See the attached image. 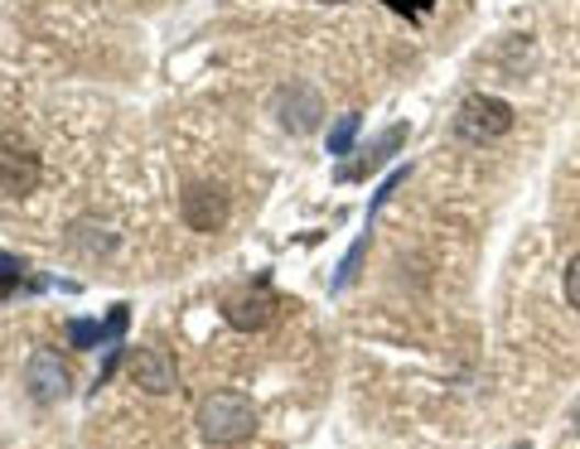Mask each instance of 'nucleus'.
I'll return each mask as SVG.
<instances>
[{
    "label": "nucleus",
    "mask_w": 580,
    "mask_h": 449,
    "mask_svg": "<svg viewBox=\"0 0 580 449\" xmlns=\"http://www.w3.org/2000/svg\"><path fill=\"white\" fill-rule=\"evenodd\" d=\"M199 435L209 445H242L257 435V406L242 392H213L199 402Z\"/></svg>",
    "instance_id": "f257e3e1"
},
{
    "label": "nucleus",
    "mask_w": 580,
    "mask_h": 449,
    "mask_svg": "<svg viewBox=\"0 0 580 449\" xmlns=\"http://www.w3.org/2000/svg\"><path fill=\"white\" fill-rule=\"evenodd\" d=\"M513 131V106L503 102V97H489V92H475V97H465L459 102V112H455V136L459 141H499Z\"/></svg>",
    "instance_id": "f03ea898"
},
{
    "label": "nucleus",
    "mask_w": 580,
    "mask_h": 449,
    "mask_svg": "<svg viewBox=\"0 0 580 449\" xmlns=\"http://www.w3.org/2000/svg\"><path fill=\"white\" fill-rule=\"evenodd\" d=\"M276 310H281V300H276V290L266 281H257L252 290H242V295L223 300V319L233 324L237 334H261L266 324L276 319Z\"/></svg>",
    "instance_id": "7ed1b4c3"
},
{
    "label": "nucleus",
    "mask_w": 580,
    "mask_h": 449,
    "mask_svg": "<svg viewBox=\"0 0 580 449\" xmlns=\"http://www.w3.org/2000/svg\"><path fill=\"white\" fill-rule=\"evenodd\" d=\"M24 386H30V396L40 406H54V402H64V396H68L72 372H68V362L58 358L54 348H40V353L30 358V368H24Z\"/></svg>",
    "instance_id": "20e7f679"
},
{
    "label": "nucleus",
    "mask_w": 580,
    "mask_h": 449,
    "mask_svg": "<svg viewBox=\"0 0 580 449\" xmlns=\"http://www.w3.org/2000/svg\"><path fill=\"white\" fill-rule=\"evenodd\" d=\"M179 217H185L193 233H217L227 223V193L217 184H189L179 193Z\"/></svg>",
    "instance_id": "39448f33"
},
{
    "label": "nucleus",
    "mask_w": 580,
    "mask_h": 449,
    "mask_svg": "<svg viewBox=\"0 0 580 449\" xmlns=\"http://www.w3.org/2000/svg\"><path fill=\"white\" fill-rule=\"evenodd\" d=\"M131 382L150 396L179 392V368L165 348H131Z\"/></svg>",
    "instance_id": "423d86ee"
},
{
    "label": "nucleus",
    "mask_w": 580,
    "mask_h": 449,
    "mask_svg": "<svg viewBox=\"0 0 580 449\" xmlns=\"http://www.w3.org/2000/svg\"><path fill=\"white\" fill-rule=\"evenodd\" d=\"M276 116H281L286 131H295V136H310V131L320 126V116H324L320 92L305 88V82H290V88L276 92Z\"/></svg>",
    "instance_id": "0eeeda50"
},
{
    "label": "nucleus",
    "mask_w": 580,
    "mask_h": 449,
    "mask_svg": "<svg viewBox=\"0 0 580 449\" xmlns=\"http://www.w3.org/2000/svg\"><path fill=\"white\" fill-rule=\"evenodd\" d=\"M40 155L24 150V145L15 141H0V193H15V199H24V193L40 189Z\"/></svg>",
    "instance_id": "6e6552de"
},
{
    "label": "nucleus",
    "mask_w": 580,
    "mask_h": 449,
    "mask_svg": "<svg viewBox=\"0 0 580 449\" xmlns=\"http://www.w3.org/2000/svg\"><path fill=\"white\" fill-rule=\"evenodd\" d=\"M121 334H126V305H116L107 324L68 319V344L72 348H107V344H121Z\"/></svg>",
    "instance_id": "1a4fd4ad"
},
{
    "label": "nucleus",
    "mask_w": 580,
    "mask_h": 449,
    "mask_svg": "<svg viewBox=\"0 0 580 449\" xmlns=\"http://www.w3.org/2000/svg\"><path fill=\"white\" fill-rule=\"evenodd\" d=\"M406 141V126H387L378 141L368 145V150H362V160H354V165H338V179H368L372 169H382L387 160H392V150L397 145Z\"/></svg>",
    "instance_id": "9d476101"
},
{
    "label": "nucleus",
    "mask_w": 580,
    "mask_h": 449,
    "mask_svg": "<svg viewBox=\"0 0 580 449\" xmlns=\"http://www.w3.org/2000/svg\"><path fill=\"white\" fill-rule=\"evenodd\" d=\"M358 112H348V116H338L334 121V131H330V155H348L354 150V141H358Z\"/></svg>",
    "instance_id": "9b49d317"
},
{
    "label": "nucleus",
    "mask_w": 580,
    "mask_h": 449,
    "mask_svg": "<svg viewBox=\"0 0 580 449\" xmlns=\"http://www.w3.org/2000/svg\"><path fill=\"white\" fill-rule=\"evenodd\" d=\"M20 281H24V261L10 257V251H0V300H5L10 290H20Z\"/></svg>",
    "instance_id": "f8f14e48"
},
{
    "label": "nucleus",
    "mask_w": 580,
    "mask_h": 449,
    "mask_svg": "<svg viewBox=\"0 0 580 449\" xmlns=\"http://www.w3.org/2000/svg\"><path fill=\"white\" fill-rule=\"evenodd\" d=\"M362 251H368V233H362V237L354 242V251H348V257H344V266H338V276H334V290H344L348 281H354V271H358Z\"/></svg>",
    "instance_id": "ddd939ff"
},
{
    "label": "nucleus",
    "mask_w": 580,
    "mask_h": 449,
    "mask_svg": "<svg viewBox=\"0 0 580 449\" xmlns=\"http://www.w3.org/2000/svg\"><path fill=\"white\" fill-rule=\"evenodd\" d=\"M566 300L580 310V257H571V266H566Z\"/></svg>",
    "instance_id": "4468645a"
},
{
    "label": "nucleus",
    "mask_w": 580,
    "mask_h": 449,
    "mask_svg": "<svg viewBox=\"0 0 580 449\" xmlns=\"http://www.w3.org/2000/svg\"><path fill=\"white\" fill-rule=\"evenodd\" d=\"M387 5L397 10V15H411V20H421L431 10V0H387Z\"/></svg>",
    "instance_id": "2eb2a0df"
},
{
    "label": "nucleus",
    "mask_w": 580,
    "mask_h": 449,
    "mask_svg": "<svg viewBox=\"0 0 580 449\" xmlns=\"http://www.w3.org/2000/svg\"><path fill=\"white\" fill-rule=\"evenodd\" d=\"M320 5H344V0H320Z\"/></svg>",
    "instance_id": "dca6fc26"
},
{
    "label": "nucleus",
    "mask_w": 580,
    "mask_h": 449,
    "mask_svg": "<svg viewBox=\"0 0 580 449\" xmlns=\"http://www.w3.org/2000/svg\"><path fill=\"white\" fill-rule=\"evenodd\" d=\"M576 430H580V402H576Z\"/></svg>",
    "instance_id": "f3484780"
}]
</instances>
